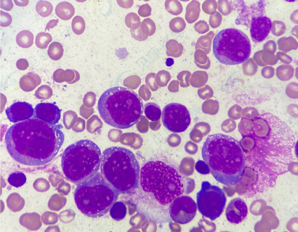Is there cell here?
I'll return each instance as SVG.
<instances>
[{
	"label": "cell",
	"instance_id": "obj_32",
	"mask_svg": "<svg viewBox=\"0 0 298 232\" xmlns=\"http://www.w3.org/2000/svg\"><path fill=\"white\" fill-rule=\"evenodd\" d=\"M251 120L242 118L238 126V130L243 137L248 136L251 130Z\"/></svg>",
	"mask_w": 298,
	"mask_h": 232
},
{
	"label": "cell",
	"instance_id": "obj_24",
	"mask_svg": "<svg viewBox=\"0 0 298 232\" xmlns=\"http://www.w3.org/2000/svg\"><path fill=\"white\" fill-rule=\"evenodd\" d=\"M36 10L40 15L45 17L51 14L53 11V7L49 2L46 1L40 0L37 3Z\"/></svg>",
	"mask_w": 298,
	"mask_h": 232
},
{
	"label": "cell",
	"instance_id": "obj_44",
	"mask_svg": "<svg viewBox=\"0 0 298 232\" xmlns=\"http://www.w3.org/2000/svg\"><path fill=\"white\" fill-rule=\"evenodd\" d=\"M58 21V19H52L49 21L45 27V31L47 29L49 31L50 28H52L56 26Z\"/></svg>",
	"mask_w": 298,
	"mask_h": 232
},
{
	"label": "cell",
	"instance_id": "obj_3",
	"mask_svg": "<svg viewBox=\"0 0 298 232\" xmlns=\"http://www.w3.org/2000/svg\"><path fill=\"white\" fill-rule=\"evenodd\" d=\"M201 154L217 181L231 186L241 180L245 170V157L240 142L235 138L220 133L209 135Z\"/></svg>",
	"mask_w": 298,
	"mask_h": 232
},
{
	"label": "cell",
	"instance_id": "obj_10",
	"mask_svg": "<svg viewBox=\"0 0 298 232\" xmlns=\"http://www.w3.org/2000/svg\"><path fill=\"white\" fill-rule=\"evenodd\" d=\"M226 202L221 189L207 181L202 182L201 189L196 194V203L198 211L203 216L214 220L222 213Z\"/></svg>",
	"mask_w": 298,
	"mask_h": 232
},
{
	"label": "cell",
	"instance_id": "obj_18",
	"mask_svg": "<svg viewBox=\"0 0 298 232\" xmlns=\"http://www.w3.org/2000/svg\"><path fill=\"white\" fill-rule=\"evenodd\" d=\"M40 78L37 74L32 72H29L27 75L23 76L19 81V85L21 89L24 86H26L24 90L29 91L34 89L40 83Z\"/></svg>",
	"mask_w": 298,
	"mask_h": 232
},
{
	"label": "cell",
	"instance_id": "obj_11",
	"mask_svg": "<svg viewBox=\"0 0 298 232\" xmlns=\"http://www.w3.org/2000/svg\"><path fill=\"white\" fill-rule=\"evenodd\" d=\"M191 120L187 109L181 104L171 103L165 106L163 109V124L172 132L180 133L184 131L189 125Z\"/></svg>",
	"mask_w": 298,
	"mask_h": 232
},
{
	"label": "cell",
	"instance_id": "obj_8",
	"mask_svg": "<svg viewBox=\"0 0 298 232\" xmlns=\"http://www.w3.org/2000/svg\"><path fill=\"white\" fill-rule=\"evenodd\" d=\"M100 149L88 139L78 141L68 146L62 155L61 166L66 177L79 183L98 172L100 166Z\"/></svg>",
	"mask_w": 298,
	"mask_h": 232
},
{
	"label": "cell",
	"instance_id": "obj_25",
	"mask_svg": "<svg viewBox=\"0 0 298 232\" xmlns=\"http://www.w3.org/2000/svg\"><path fill=\"white\" fill-rule=\"evenodd\" d=\"M51 35L49 33L42 32L36 35L35 43L37 46L41 49L46 48L49 44L52 41Z\"/></svg>",
	"mask_w": 298,
	"mask_h": 232
},
{
	"label": "cell",
	"instance_id": "obj_2",
	"mask_svg": "<svg viewBox=\"0 0 298 232\" xmlns=\"http://www.w3.org/2000/svg\"><path fill=\"white\" fill-rule=\"evenodd\" d=\"M251 121V130L246 136L254 142L249 151L251 160L278 168H287L292 161V150L295 144L290 127L269 113L258 115Z\"/></svg>",
	"mask_w": 298,
	"mask_h": 232
},
{
	"label": "cell",
	"instance_id": "obj_45",
	"mask_svg": "<svg viewBox=\"0 0 298 232\" xmlns=\"http://www.w3.org/2000/svg\"><path fill=\"white\" fill-rule=\"evenodd\" d=\"M17 66L19 68H25L28 66V62L25 59H21L19 60L17 62Z\"/></svg>",
	"mask_w": 298,
	"mask_h": 232
},
{
	"label": "cell",
	"instance_id": "obj_23",
	"mask_svg": "<svg viewBox=\"0 0 298 232\" xmlns=\"http://www.w3.org/2000/svg\"><path fill=\"white\" fill-rule=\"evenodd\" d=\"M63 49L61 44L57 42L52 43L49 45L47 51L49 57L52 59L57 60L62 57Z\"/></svg>",
	"mask_w": 298,
	"mask_h": 232
},
{
	"label": "cell",
	"instance_id": "obj_40",
	"mask_svg": "<svg viewBox=\"0 0 298 232\" xmlns=\"http://www.w3.org/2000/svg\"><path fill=\"white\" fill-rule=\"evenodd\" d=\"M243 109V117L250 120H252L259 115L257 111L254 108H249Z\"/></svg>",
	"mask_w": 298,
	"mask_h": 232
},
{
	"label": "cell",
	"instance_id": "obj_26",
	"mask_svg": "<svg viewBox=\"0 0 298 232\" xmlns=\"http://www.w3.org/2000/svg\"><path fill=\"white\" fill-rule=\"evenodd\" d=\"M125 22L128 27L133 30L138 28L141 24L139 16L136 13L133 12L129 13L126 15Z\"/></svg>",
	"mask_w": 298,
	"mask_h": 232
},
{
	"label": "cell",
	"instance_id": "obj_22",
	"mask_svg": "<svg viewBox=\"0 0 298 232\" xmlns=\"http://www.w3.org/2000/svg\"><path fill=\"white\" fill-rule=\"evenodd\" d=\"M26 180L25 175L20 171H17L11 173L8 178V183L16 188H18L23 185L26 183Z\"/></svg>",
	"mask_w": 298,
	"mask_h": 232
},
{
	"label": "cell",
	"instance_id": "obj_34",
	"mask_svg": "<svg viewBox=\"0 0 298 232\" xmlns=\"http://www.w3.org/2000/svg\"><path fill=\"white\" fill-rule=\"evenodd\" d=\"M169 25L171 31L175 33L181 32L185 27L184 21L182 18L179 17L172 19L170 22Z\"/></svg>",
	"mask_w": 298,
	"mask_h": 232
},
{
	"label": "cell",
	"instance_id": "obj_20",
	"mask_svg": "<svg viewBox=\"0 0 298 232\" xmlns=\"http://www.w3.org/2000/svg\"><path fill=\"white\" fill-rule=\"evenodd\" d=\"M34 36L32 33L26 30H22L17 34L16 37L17 44L20 47L28 48L33 44Z\"/></svg>",
	"mask_w": 298,
	"mask_h": 232
},
{
	"label": "cell",
	"instance_id": "obj_47",
	"mask_svg": "<svg viewBox=\"0 0 298 232\" xmlns=\"http://www.w3.org/2000/svg\"><path fill=\"white\" fill-rule=\"evenodd\" d=\"M174 64L173 60L171 58H168L167 59L166 62V64L167 66H170Z\"/></svg>",
	"mask_w": 298,
	"mask_h": 232
},
{
	"label": "cell",
	"instance_id": "obj_12",
	"mask_svg": "<svg viewBox=\"0 0 298 232\" xmlns=\"http://www.w3.org/2000/svg\"><path fill=\"white\" fill-rule=\"evenodd\" d=\"M171 204L169 209L170 216L175 222L181 224L188 223L194 217L197 204L190 197H178Z\"/></svg>",
	"mask_w": 298,
	"mask_h": 232
},
{
	"label": "cell",
	"instance_id": "obj_41",
	"mask_svg": "<svg viewBox=\"0 0 298 232\" xmlns=\"http://www.w3.org/2000/svg\"><path fill=\"white\" fill-rule=\"evenodd\" d=\"M151 8L148 3L140 6L138 11L139 15L143 17H146L151 15Z\"/></svg>",
	"mask_w": 298,
	"mask_h": 232
},
{
	"label": "cell",
	"instance_id": "obj_30",
	"mask_svg": "<svg viewBox=\"0 0 298 232\" xmlns=\"http://www.w3.org/2000/svg\"><path fill=\"white\" fill-rule=\"evenodd\" d=\"M279 67L276 69V75L280 80L285 81L290 79L294 74V70L292 68H283Z\"/></svg>",
	"mask_w": 298,
	"mask_h": 232
},
{
	"label": "cell",
	"instance_id": "obj_28",
	"mask_svg": "<svg viewBox=\"0 0 298 232\" xmlns=\"http://www.w3.org/2000/svg\"><path fill=\"white\" fill-rule=\"evenodd\" d=\"M141 28L143 32L148 36H151L155 33L156 27L153 21L149 18L144 19L141 24Z\"/></svg>",
	"mask_w": 298,
	"mask_h": 232
},
{
	"label": "cell",
	"instance_id": "obj_9",
	"mask_svg": "<svg viewBox=\"0 0 298 232\" xmlns=\"http://www.w3.org/2000/svg\"><path fill=\"white\" fill-rule=\"evenodd\" d=\"M212 48L218 61L228 65L244 62L249 58L251 51L248 37L235 28H226L219 32L213 39Z\"/></svg>",
	"mask_w": 298,
	"mask_h": 232
},
{
	"label": "cell",
	"instance_id": "obj_21",
	"mask_svg": "<svg viewBox=\"0 0 298 232\" xmlns=\"http://www.w3.org/2000/svg\"><path fill=\"white\" fill-rule=\"evenodd\" d=\"M110 215L115 220L119 221L123 219L126 213V208L125 204L121 202H115L111 207Z\"/></svg>",
	"mask_w": 298,
	"mask_h": 232
},
{
	"label": "cell",
	"instance_id": "obj_43",
	"mask_svg": "<svg viewBox=\"0 0 298 232\" xmlns=\"http://www.w3.org/2000/svg\"><path fill=\"white\" fill-rule=\"evenodd\" d=\"M118 4L121 7L123 8H130L133 4L132 0L117 1Z\"/></svg>",
	"mask_w": 298,
	"mask_h": 232
},
{
	"label": "cell",
	"instance_id": "obj_46",
	"mask_svg": "<svg viewBox=\"0 0 298 232\" xmlns=\"http://www.w3.org/2000/svg\"><path fill=\"white\" fill-rule=\"evenodd\" d=\"M15 3L17 6H25L28 3V0H14Z\"/></svg>",
	"mask_w": 298,
	"mask_h": 232
},
{
	"label": "cell",
	"instance_id": "obj_6",
	"mask_svg": "<svg viewBox=\"0 0 298 232\" xmlns=\"http://www.w3.org/2000/svg\"><path fill=\"white\" fill-rule=\"evenodd\" d=\"M140 181L143 190L152 193L159 203L165 205L184 192L185 186L174 168L159 161H150L141 168Z\"/></svg>",
	"mask_w": 298,
	"mask_h": 232
},
{
	"label": "cell",
	"instance_id": "obj_39",
	"mask_svg": "<svg viewBox=\"0 0 298 232\" xmlns=\"http://www.w3.org/2000/svg\"><path fill=\"white\" fill-rule=\"evenodd\" d=\"M12 21L11 15L8 13L1 10L0 25L2 27H7L9 26Z\"/></svg>",
	"mask_w": 298,
	"mask_h": 232
},
{
	"label": "cell",
	"instance_id": "obj_1",
	"mask_svg": "<svg viewBox=\"0 0 298 232\" xmlns=\"http://www.w3.org/2000/svg\"><path fill=\"white\" fill-rule=\"evenodd\" d=\"M60 124L52 125L36 118L11 126L5 135L7 149L12 157L23 165L39 166L56 155L64 141Z\"/></svg>",
	"mask_w": 298,
	"mask_h": 232
},
{
	"label": "cell",
	"instance_id": "obj_35",
	"mask_svg": "<svg viewBox=\"0 0 298 232\" xmlns=\"http://www.w3.org/2000/svg\"><path fill=\"white\" fill-rule=\"evenodd\" d=\"M285 93L289 97L292 98H298V84L292 82L289 84L287 86Z\"/></svg>",
	"mask_w": 298,
	"mask_h": 232
},
{
	"label": "cell",
	"instance_id": "obj_13",
	"mask_svg": "<svg viewBox=\"0 0 298 232\" xmlns=\"http://www.w3.org/2000/svg\"><path fill=\"white\" fill-rule=\"evenodd\" d=\"M34 114L35 118L49 124L55 125L60 119L61 110L54 103L41 102L36 106Z\"/></svg>",
	"mask_w": 298,
	"mask_h": 232
},
{
	"label": "cell",
	"instance_id": "obj_4",
	"mask_svg": "<svg viewBox=\"0 0 298 232\" xmlns=\"http://www.w3.org/2000/svg\"><path fill=\"white\" fill-rule=\"evenodd\" d=\"M99 114L107 124L119 129L131 127L141 118L142 100L132 90L121 86L110 88L100 96L97 104Z\"/></svg>",
	"mask_w": 298,
	"mask_h": 232
},
{
	"label": "cell",
	"instance_id": "obj_16",
	"mask_svg": "<svg viewBox=\"0 0 298 232\" xmlns=\"http://www.w3.org/2000/svg\"><path fill=\"white\" fill-rule=\"evenodd\" d=\"M272 27L271 21L267 16H259L253 19L250 28L253 41L256 42L263 41L269 34Z\"/></svg>",
	"mask_w": 298,
	"mask_h": 232
},
{
	"label": "cell",
	"instance_id": "obj_37",
	"mask_svg": "<svg viewBox=\"0 0 298 232\" xmlns=\"http://www.w3.org/2000/svg\"><path fill=\"white\" fill-rule=\"evenodd\" d=\"M130 31L132 37L137 40L144 41L148 38V36L144 34L141 30V26L136 29H131Z\"/></svg>",
	"mask_w": 298,
	"mask_h": 232
},
{
	"label": "cell",
	"instance_id": "obj_33",
	"mask_svg": "<svg viewBox=\"0 0 298 232\" xmlns=\"http://www.w3.org/2000/svg\"><path fill=\"white\" fill-rule=\"evenodd\" d=\"M167 55L169 56H175L178 52H180V47L175 40L171 39L168 41L166 45Z\"/></svg>",
	"mask_w": 298,
	"mask_h": 232
},
{
	"label": "cell",
	"instance_id": "obj_38",
	"mask_svg": "<svg viewBox=\"0 0 298 232\" xmlns=\"http://www.w3.org/2000/svg\"><path fill=\"white\" fill-rule=\"evenodd\" d=\"M195 168L196 171L202 174H207L209 173L210 170L209 168L205 161L201 160H198L196 162Z\"/></svg>",
	"mask_w": 298,
	"mask_h": 232
},
{
	"label": "cell",
	"instance_id": "obj_31",
	"mask_svg": "<svg viewBox=\"0 0 298 232\" xmlns=\"http://www.w3.org/2000/svg\"><path fill=\"white\" fill-rule=\"evenodd\" d=\"M52 94V91L51 87L45 85L39 87L36 91L35 95L39 99L45 100L50 98Z\"/></svg>",
	"mask_w": 298,
	"mask_h": 232
},
{
	"label": "cell",
	"instance_id": "obj_7",
	"mask_svg": "<svg viewBox=\"0 0 298 232\" xmlns=\"http://www.w3.org/2000/svg\"><path fill=\"white\" fill-rule=\"evenodd\" d=\"M119 194L97 172L78 183L74 198L77 208L82 213L89 217L97 218L107 213Z\"/></svg>",
	"mask_w": 298,
	"mask_h": 232
},
{
	"label": "cell",
	"instance_id": "obj_14",
	"mask_svg": "<svg viewBox=\"0 0 298 232\" xmlns=\"http://www.w3.org/2000/svg\"><path fill=\"white\" fill-rule=\"evenodd\" d=\"M5 113L8 119L14 123L20 122L30 119L33 116L34 110L32 106L25 102H16L7 107Z\"/></svg>",
	"mask_w": 298,
	"mask_h": 232
},
{
	"label": "cell",
	"instance_id": "obj_27",
	"mask_svg": "<svg viewBox=\"0 0 298 232\" xmlns=\"http://www.w3.org/2000/svg\"><path fill=\"white\" fill-rule=\"evenodd\" d=\"M165 8L169 13L174 15H178L182 12V7L178 0H166L165 3Z\"/></svg>",
	"mask_w": 298,
	"mask_h": 232
},
{
	"label": "cell",
	"instance_id": "obj_42",
	"mask_svg": "<svg viewBox=\"0 0 298 232\" xmlns=\"http://www.w3.org/2000/svg\"><path fill=\"white\" fill-rule=\"evenodd\" d=\"M1 8L7 11L11 10L13 6V4L11 0H1L0 1Z\"/></svg>",
	"mask_w": 298,
	"mask_h": 232
},
{
	"label": "cell",
	"instance_id": "obj_17",
	"mask_svg": "<svg viewBox=\"0 0 298 232\" xmlns=\"http://www.w3.org/2000/svg\"><path fill=\"white\" fill-rule=\"evenodd\" d=\"M56 15L61 19L66 20L70 19L74 15L75 10L73 6L67 1L59 3L55 9Z\"/></svg>",
	"mask_w": 298,
	"mask_h": 232
},
{
	"label": "cell",
	"instance_id": "obj_19",
	"mask_svg": "<svg viewBox=\"0 0 298 232\" xmlns=\"http://www.w3.org/2000/svg\"><path fill=\"white\" fill-rule=\"evenodd\" d=\"M144 112L146 117L153 121L159 120L162 114L161 109L158 105L155 103L150 102L145 105Z\"/></svg>",
	"mask_w": 298,
	"mask_h": 232
},
{
	"label": "cell",
	"instance_id": "obj_29",
	"mask_svg": "<svg viewBox=\"0 0 298 232\" xmlns=\"http://www.w3.org/2000/svg\"><path fill=\"white\" fill-rule=\"evenodd\" d=\"M72 29L74 33L77 35L82 34L85 28V24L83 18L79 16L74 17L72 22Z\"/></svg>",
	"mask_w": 298,
	"mask_h": 232
},
{
	"label": "cell",
	"instance_id": "obj_5",
	"mask_svg": "<svg viewBox=\"0 0 298 232\" xmlns=\"http://www.w3.org/2000/svg\"><path fill=\"white\" fill-rule=\"evenodd\" d=\"M100 167L104 177L119 193H130L138 187L140 168L129 149L118 146L106 149L102 155Z\"/></svg>",
	"mask_w": 298,
	"mask_h": 232
},
{
	"label": "cell",
	"instance_id": "obj_36",
	"mask_svg": "<svg viewBox=\"0 0 298 232\" xmlns=\"http://www.w3.org/2000/svg\"><path fill=\"white\" fill-rule=\"evenodd\" d=\"M240 143L242 149L247 151H249L254 146L253 140L249 136L243 137Z\"/></svg>",
	"mask_w": 298,
	"mask_h": 232
},
{
	"label": "cell",
	"instance_id": "obj_15",
	"mask_svg": "<svg viewBox=\"0 0 298 232\" xmlns=\"http://www.w3.org/2000/svg\"><path fill=\"white\" fill-rule=\"evenodd\" d=\"M248 213L247 206L242 199L236 197L232 199L228 204L226 211V216L231 223L238 224L246 217Z\"/></svg>",
	"mask_w": 298,
	"mask_h": 232
}]
</instances>
